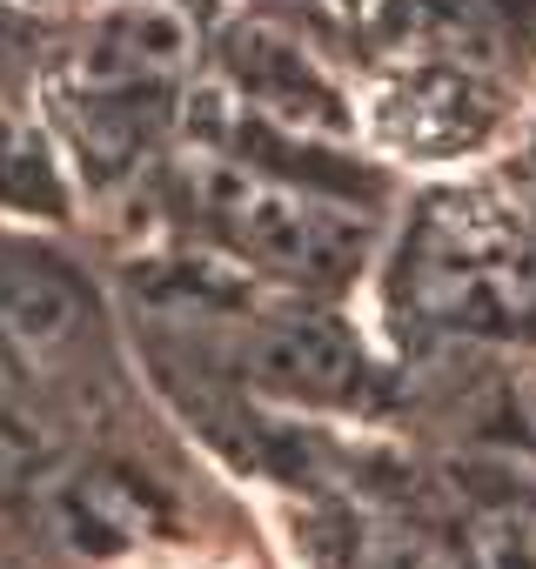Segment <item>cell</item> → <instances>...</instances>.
I'll use <instances>...</instances> for the list:
<instances>
[{
  "instance_id": "1",
  "label": "cell",
  "mask_w": 536,
  "mask_h": 569,
  "mask_svg": "<svg viewBox=\"0 0 536 569\" xmlns=\"http://www.w3.org/2000/svg\"><path fill=\"white\" fill-rule=\"evenodd\" d=\"M181 201L201 234L282 289H343L376 254V201L336 174H302L276 154L195 141L181 154Z\"/></svg>"
},
{
  "instance_id": "2",
  "label": "cell",
  "mask_w": 536,
  "mask_h": 569,
  "mask_svg": "<svg viewBox=\"0 0 536 569\" xmlns=\"http://www.w3.org/2000/svg\"><path fill=\"white\" fill-rule=\"evenodd\" d=\"M403 281L429 322L536 336V248L496 214H436L416 228Z\"/></svg>"
},
{
  "instance_id": "3",
  "label": "cell",
  "mask_w": 536,
  "mask_h": 569,
  "mask_svg": "<svg viewBox=\"0 0 536 569\" xmlns=\"http://www.w3.org/2000/svg\"><path fill=\"white\" fill-rule=\"evenodd\" d=\"M195 61V34L175 8L161 0H141V8H115L101 14L81 41H75V61H68V94L81 108H115V114H135L148 108L155 94H175L181 74Z\"/></svg>"
},
{
  "instance_id": "4",
  "label": "cell",
  "mask_w": 536,
  "mask_h": 569,
  "mask_svg": "<svg viewBox=\"0 0 536 569\" xmlns=\"http://www.w3.org/2000/svg\"><path fill=\"white\" fill-rule=\"evenodd\" d=\"M469 562L476 569H536V496H509V502L476 509Z\"/></svg>"
},
{
  "instance_id": "5",
  "label": "cell",
  "mask_w": 536,
  "mask_h": 569,
  "mask_svg": "<svg viewBox=\"0 0 536 569\" xmlns=\"http://www.w3.org/2000/svg\"><path fill=\"white\" fill-rule=\"evenodd\" d=\"M48 188H54L48 141H41L21 114L0 108V194L21 201V208H41V201H48Z\"/></svg>"
},
{
  "instance_id": "6",
  "label": "cell",
  "mask_w": 536,
  "mask_h": 569,
  "mask_svg": "<svg viewBox=\"0 0 536 569\" xmlns=\"http://www.w3.org/2000/svg\"><path fill=\"white\" fill-rule=\"evenodd\" d=\"M356 569H476L469 556H456L443 536H429V529H403V522H383V529H369V542H363V562Z\"/></svg>"
},
{
  "instance_id": "7",
  "label": "cell",
  "mask_w": 536,
  "mask_h": 569,
  "mask_svg": "<svg viewBox=\"0 0 536 569\" xmlns=\"http://www.w3.org/2000/svg\"><path fill=\"white\" fill-rule=\"evenodd\" d=\"M516 409H523V429H529V442H536V362H529L523 382H516Z\"/></svg>"
}]
</instances>
